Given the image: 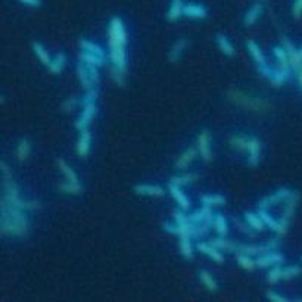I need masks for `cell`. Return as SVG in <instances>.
I'll return each mask as SVG.
<instances>
[{
  "label": "cell",
  "mask_w": 302,
  "mask_h": 302,
  "mask_svg": "<svg viewBox=\"0 0 302 302\" xmlns=\"http://www.w3.org/2000/svg\"><path fill=\"white\" fill-rule=\"evenodd\" d=\"M0 233L11 237H22L28 233L30 220L27 211L2 198L0 202Z\"/></svg>",
  "instance_id": "obj_1"
},
{
  "label": "cell",
  "mask_w": 302,
  "mask_h": 302,
  "mask_svg": "<svg viewBox=\"0 0 302 302\" xmlns=\"http://www.w3.org/2000/svg\"><path fill=\"white\" fill-rule=\"evenodd\" d=\"M108 34H109V59L112 62V67L125 72L127 69V50H125L127 30L120 16L111 18Z\"/></svg>",
  "instance_id": "obj_2"
},
{
  "label": "cell",
  "mask_w": 302,
  "mask_h": 302,
  "mask_svg": "<svg viewBox=\"0 0 302 302\" xmlns=\"http://www.w3.org/2000/svg\"><path fill=\"white\" fill-rule=\"evenodd\" d=\"M229 96H230V99L233 100L234 103H237V105H240V106H243V108H246V109L264 111L268 108V103H267L265 100L258 99V97L246 96V95L242 93V92H234V90H232V92L229 93Z\"/></svg>",
  "instance_id": "obj_3"
},
{
  "label": "cell",
  "mask_w": 302,
  "mask_h": 302,
  "mask_svg": "<svg viewBox=\"0 0 302 302\" xmlns=\"http://www.w3.org/2000/svg\"><path fill=\"white\" fill-rule=\"evenodd\" d=\"M214 215H215V214L212 212L211 206L204 205L202 208L196 209L192 214H189V221H192L195 224L201 226L206 233H208L209 229L214 226Z\"/></svg>",
  "instance_id": "obj_4"
},
{
  "label": "cell",
  "mask_w": 302,
  "mask_h": 302,
  "mask_svg": "<svg viewBox=\"0 0 302 302\" xmlns=\"http://www.w3.org/2000/svg\"><path fill=\"white\" fill-rule=\"evenodd\" d=\"M292 190L288 189V187H282V189H277L274 193L265 196L264 199H261L258 204H257V208L258 209H268L271 206L277 205L280 202H286V199H289L292 196Z\"/></svg>",
  "instance_id": "obj_5"
},
{
  "label": "cell",
  "mask_w": 302,
  "mask_h": 302,
  "mask_svg": "<svg viewBox=\"0 0 302 302\" xmlns=\"http://www.w3.org/2000/svg\"><path fill=\"white\" fill-rule=\"evenodd\" d=\"M97 111H99V108H97V102L84 105L81 112H80V115H78V118H77V121H75V128H77L78 131L87 130V128L90 127L92 121L96 118Z\"/></svg>",
  "instance_id": "obj_6"
},
{
  "label": "cell",
  "mask_w": 302,
  "mask_h": 302,
  "mask_svg": "<svg viewBox=\"0 0 302 302\" xmlns=\"http://www.w3.org/2000/svg\"><path fill=\"white\" fill-rule=\"evenodd\" d=\"M196 148H198V152L201 155V158L205 161V162H209L211 161V138H209V131L208 130H202L198 136V140H196Z\"/></svg>",
  "instance_id": "obj_7"
},
{
  "label": "cell",
  "mask_w": 302,
  "mask_h": 302,
  "mask_svg": "<svg viewBox=\"0 0 302 302\" xmlns=\"http://www.w3.org/2000/svg\"><path fill=\"white\" fill-rule=\"evenodd\" d=\"M282 46H283V47L286 49V52H288L290 67L295 69V71H298V69L302 67V56L301 53H299V49H296V47L293 46V43L289 40L288 37H282Z\"/></svg>",
  "instance_id": "obj_8"
},
{
  "label": "cell",
  "mask_w": 302,
  "mask_h": 302,
  "mask_svg": "<svg viewBox=\"0 0 302 302\" xmlns=\"http://www.w3.org/2000/svg\"><path fill=\"white\" fill-rule=\"evenodd\" d=\"M285 258L283 255L276 249V251H270V252H265L260 255L257 258V267L258 268H270L273 265H277V264H283Z\"/></svg>",
  "instance_id": "obj_9"
},
{
  "label": "cell",
  "mask_w": 302,
  "mask_h": 302,
  "mask_svg": "<svg viewBox=\"0 0 302 302\" xmlns=\"http://www.w3.org/2000/svg\"><path fill=\"white\" fill-rule=\"evenodd\" d=\"M183 15L190 19H205L206 15H208V9L202 3L189 2V3H184Z\"/></svg>",
  "instance_id": "obj_10"
},
{
  "label": "cell",
  "mask_w": 302,
  "mask_h": 302,
  "mask_svg": "<svg viewBox=\"0 0 302 302\" xmlns=\"http://www.w3.org/2000/svg\"><path fill=\"white\" fill-rule=\"evenodd\" d=\"M196 249H198L201 254L206 255L208 258H211L212 261H224V254H223V251H220L217 246H214L211 242H209V243H208V242H198V243H196Z\"/></svg>",
  "instance_id": "obj_11"
},
{
  "label": "cell",
  "mask_w": 302,
  "mask_h": 302,
  "mask_svg": "<svg viewBox=\"0 0 302 302\" xmlns=\"http://www.w3.org/2000/svg\"><path fill=\"white\" fill-rule=\"evenodd\" d=\"M258 212V215L261 217V220L264 221V224L267 226V227H270L274 233H277L279 236H283V234H286L288 232V229L280 223V221H277L273 217V215H270V212L267 211V209H258L257 211Z\"/></svg>",
  "instance_id": "obj_12"
},
{
  "label": "cell",
  "mask_w": 302,
  "mask_h": 302,
  "mask_svg": "<svg viewBox=\"0 0 302 302\" xmlns=\"http://www.w3.org/2000/svg\"><path fill=\"white\" fill-rule=\"evenodd\" d=\"M134 193L139 196H148V198H161L164 196L165 190L158 184H148V183H140L134 186Z\"/></svg>",
  "instance_id": "obj_13"
},
{
  "label": "cell",
  "mask_w": 302,
  "mask_h": 302,
  "mask_svg": "<svg viewBox=\"0 0 302 302\" xmlns=\"http://www.w3.org/2000/svg\"><path fill=\"white\" fill-rule=\"evenodd\" d=\"M298 201H299V193L293 192L292 196L286 199V205H285V209H283V215L280 218V223L288 229L289 221L292 218V215L295 214V209H296V205H298Z\"/></svg>",
  "instance_id": "obj_14"
},
{
  "label": "cell",
  "mask_w": 302,
  "mask_h": 302,
  "mask_svg": "<svg viewBox=\"0 0 302 302\" xmlns=\"http://www.w3.org/2000/svg\"><path fill=\"white\" fill-rule=\"evenodd\" d=\"M246 47H248V52L251 53L252 59H254V62L257 64V69L264 68V67H267V65H268V62H267L265 56H264V53H262L261 47L257 44V41L248 40Z\"/></svg>",
  "instance_id": "obj_15"
},
{
  "label": "cell",
  "mask_w": 302,
  "mask_h": 302,
  "mask_svg": "<svg viewBox=\"0 0 302 302\" xmlns=\"http://www.w3.org/2000/svg\"><path fill=\"white\" fill-rule=\"evenodd\" d=\"M260 156H261V142L257 138H251L248 146V165L255 167L260 164Z\"/></svg>",
  "instance_id": "obj_16"
},
{
  "label": "cell",
  "mask_w": 302,
  "mask_h": 302,
  "mask_svg": "<svg viewBox=\"0 0 302 302\" xmlns=\"http://www.w3.org/2000/svg\"><path fill=\"white\" fill-rule=\"evenodd\" d=\"M168 190H170V195L173 196V199L177 202V205H179L181 209L187 211V209L190 208V201H189L187 195L181 190V187H180V186L170 183V184H168Z\"/></svg>",
  "instance_id": "obj_17"
},
{
  "label": "cell",
  "mask_w": 302,
  "mask_h": 302,
  "mask_svg": "<svg viewBox=\"0 0 302 302\" xmlns=\"http://www.w3.org/2000/svg\"><path fill=\"white\" fill-rule=\"evenodd\" d=\"M77 77H78V81H80V84L83 86V89L89 90V89L96 87L97 83L92 78V75H90L89 69L86 67V64L81 62V61L77 64Z\"/></svg>",
  "instance_id": "obj_18"
},
{
  "label": "cell",
  "mask_w": 302,
  "mask_h": 302,
  "mask_svg": "<svg viewBox=\"0 0 302 302\" xmlns=\"http://www.w3.org/2000/svg\"><path fill=\"white\" fill-rule=\"evenodd\" d=\"M292 67L290 65H279L277 68H274L273 71V75H271V78H270V83L276 86V87H279V86H282L283 83H286L290 78V74H292Z\"/></svg>",
  "instance_id": "obj_19"
},
{
  "label": "cell",
  "mask_w": 302,
  "mask_h": 302,
  "mask_svg": "<svg viewBox=\"0 0 302 302\" xmlns=\"http://www.w3.org/2000/svg\"><path fill=\"white\" fill-rule=\"evenodd\" d=\"M90 148H92V133L87 128V130L80 131V138L77 142V152L80 156H87L90 152Z\"/></svg>",
  "instance_id": "obj_20"
},
{
  "label": "cell",
  "mask_w": 302,
  "mask_h": 302,
  "mask_svg": "<svg viewBox=\"0 0 302 302\" xmlns=\"http://www.w3.org/2000/svg\"><path fill=\"white\" fill-rule=\"evenodd\" d=\"M183 9H184V2L183 0H171L170 6H168V12H167V19L170 22L179 21L181 16H184Z\"/></svg>",
  "instance_id": "obj_21"
},
{
  "label": "cell",
  "mask_w": 302,
  "mask_h": 302,
  "mask_svg": "<svg viewBox=\"0 0 302 302\" xmlns=\"http://www.w3.org/2000/svg\"><path fill=\"white\" fill-rule=\"evenodd\" d=\"M198 153H199V152H198V148H189V149H186V151L180 155L179 159L176 161V168H177V170H184V168H187V167L195 161V158H196Z\"/></svg>",
  "instance_id": "obj_22"
},
{
  "label": "cell",
  "mask_w": 302,
  "mask_h": 302,
  "mask_svg": "<svg viewBox=\"0 0 302 302\" xmlns=\"http://www.w3.org/2000/svg\"><path fill=\"white\" fill-rule=\"evenodd\" d=\"M186 47H187V40H186V39H180V40L176 41V43L173 44V47L170 49V53H168L170 62L177 64L180 59H181L183 52L186 50Z\"/></svg>",
  "instance_id": "obj_23"
},
{
  "label": "cell",
  "mask_w": 302,
  "mask_h": 302,
  "mask_svg": "<svg viewBox=\"0 0 302 302\" xmlns=\"http://www.w3.org/2000/svg\"><path fill=\"white\" fill-rule=\"evenodd\" d=\"M261 14H262L261 3H255V5H252V6H251V8L246 11L245 16H243V24H245L246 27L254 25V24L260 19Z\"/></svg>",
  "instance_id": "obj_24"
},
{
  "label": "cell",
  "mask_w": 302,
  "mask_h": 302,
  "mask_svg": "<svg viewBox=\"0 0 302 302\" xmlns=\"http://www.w3.org/2000/svg\"><path fill=\"white\" fill-rule=\"evenodd\" d=\"M211 243H212L214 246L218 248L223 252H234V254L239 252V246H240V245H237L236 242H232V240H229V239H224V236H220V237H217V239H212Z\"/></svg>",
  "instance_id": "obj_25"
},
{
  "label": "cell",
  "mask_w": 302,
  "mask_h": 302,
  "mask_svg": "<svg viewBox=\"0 0 302 302\" xmlns=\"http://www.w3.org/2000/svg\"><path fill=\"white\" fill-rule=\"evenodd\" d=\"M31 47H33V52H34L36 56L39 58V61H40L41 64H43L44 67L49 68L50 62H52V56L47 52V49H46L41 43H39V41H33Z\"/></svg>",
  "instance_id": "obj_26"
},
{
  "label": "cell",
  "mask_w": 302,
  "mask_h": 302,
  "mask_svg": "<svg viewBox=\"0 0 302 302\" xmlns=\"http://www.w3.org/2000/svg\"><path fill=\"white\" fill-rule=\"evenodd\" d=\"M227 202V199L220 195V193H208V195H204L201 196V204L206 206H220L224 205Z\"/></svg>",
  "instance_id": "obj_27"
},
{
  "label": "cell",
  "mask_w": 302,
  "mask_h": 302,
  "mask_svg": "<svg viewBox=\"0 0 302 302\" xmlns=\"http://www.w3.org/2000/svg\"><path fill=\"white\" fill-rule=\"evenodd\" d=\"M80 47H81V50L92 52V53H95V55L102 56V58H105V59H106V52H105V49H103L102 46H99V44L95 43L93 40L81 39V40H80Z\"/></svg>",
  "instance_id": "obj_28"
},
{
  "label": "cell",
  "mask_w": 302,
  "mask_h": 302,
  "mask_svg": "<svg viewBox=\"0 0 302 302\" xmlns=\"http://www.w3.org/2000/svg\"><path fill=\"white\" fill-rule=\"evenodd\" d=\"M65 65H67V55L64 52H59L52 58V62L49 65V71L52 74H61L65 68Z\"/></svg>",
  "instance_id": "obj_29"
},
{
  "label": "cell",
  "mask_w": 302,
  "mask_h": 302,
  "mask_svg": "<svg viewBox=\"0 0 302 302\" xmlns=\"http://www.w3.org/2000/svg\"><path fill=\"white\" fill-rule=\"evenodd\" d=\"M78 59L83 61V62H86V64H90V65H96V67H103L105 65V58H102V56L95 55V53H92V52H87V50H81L80 53H78Z\"/></svg>",
  "instance_id": "obj_30"
},
{
  "label": "cell",
  "mask_w": 302,
  "mask_h": 302,
  "mask_svg": "<svg viewBox=\"0 0 302 302\" xmlns=\"http://www.w3.org/2000/svg\"><path fill=\"white\" fill-rule=\"evenodd\" d=\"M56 164H58V167H59V170L62 171V174L65 176V180L72 181V183H80V179H78L77 173L74 171V168H72V167H69V165L65 162V159L59 158V159L56 161Z\"/></svg>",
  "instance_id": "obj_31"
},
{
  "label": "cell",
  "mask_w": 302,
  "mask_h": 302,
  "mask_svg": "<svg viewBox=\"0 0 302 302\" xmlns=\"http://www.w3.org/2000/svg\"><path fill=\"white\" fill-rule=\"evenodd\" d=\"M215 41H217V44H218V49H220L224 55L226 56H233L234 55L233 44H232V41L229 40V37H227V36H224V34H221L220 33V34H217Z\"/></svg>",
  "instance_id": "obj_32"
},
{
  "label": "cell",
  "mask_w": 302,
  "mask_h": 302,
  "mask_svg": "<svg viewBox=\"0 0 302 302\" xmlns=\"http://www.w3.org/2000/svg\"><path fill=\"white\" fill-rule=\"evenodd\" d=\"M245 221H246L248 226H249L251 229H254L255 232H262L264 227H265L264 221H262L261 217L258 215V212H246V214H245Z\"/></svg>",
  "instance_id": "obj_33"
},
{
  "label": "cell",
  "mask_w": 302,
  "mask_h": 302,
  "mask_svg": "<svg viewBox=\"0 0 302 302\" xmlns=\"http://www.w3.org/2000/svg\"><path fill=\"white\" fill-rule=\"evenodd\" d=\"M236 260H237V264L246 271H254L257 268V260H252V257L248 254H243V252L236 254Z\"/></svg>",
  "instance_id": "obj_34"
},
{
  "label": "cell",
  "mask_w": 302,
  "mask_h": 302,
  "mask_svg": "<svg viewBox=\"0 0 302 302\" xmlns=\"http://www.w3.org/2000/svg\"><path fill=\"white\" fill-rule=\"evenodd\" d=\"M214 229L218 233V236H227L229 233V223L223 214H215L214 215Z\"/></svg>",
  "instance_id": "obj_35"
},
{
  "label": "cell",
  "mask_w": 302,
  "mask_h": 302,
  "mask_svg": "<svg viewBox=\"0 0 302 302\" xmlns=\"http://www.w3.org/2000/svg\"><path fill=\"white\" fill-rule=\"evenodd\" d=\"M31 153V143L28 139H21L16 148V156L19 161H27L28 156Z\"/></svg>",
  "instance_id": "obj_36"
},
{
  "label": "cell",
  "mask_w": 302,
  "mask_h": 302,
  "mask_svg": "<svg viewBox=\"0 0 302 302\" xmlns=\"http://www.w3.org/2000/svg\"><path fill=\"white\" fill-rule=\"evenodd\" d=\"M179 246H180V252H181V255L186 258V260H192L193 258V243H192V239L190 237H180V242H179Z\"/></svg>",
  "instance_id": "obj_37"
},
{
  "label": "cell",
  "mask_w": 302,
  "mask_h": 302,
  "mask_svg": "<svg viewBox=\"0 0 302 302\" xmlns=\"http://www.w3.org/2000/svg\"><path fill=\"white\" fill-rule=\"evenodd\" d=\"M199 279H201V282L205 285V288L208 289V290H211V292H217V290H218V285H217L215 279L212 277L211 273H208L206 270L199 271Z\"/></svg>",
  "instance_id": "obj_38"
},
{
  "label": "cell",
  "mask_w": 302,
  "mask_h": 302,
  "mask_svg": "<svg viewBox=\"0 0 302 302\" xmlns=\"http://www.w3.org/2000/svg\"><path fill=\"white\" fill-rule=\"evenodd\" d=\"M59 190L64 193H68V195H78L83 190L81 183H72V181H62L59 184Z\"/></svg>",
  "instance_id": "obj_39"
},
{
  "label": "cell",
  "mask_w": 302,
  "mask_h": 302,
  "mask_svg": "<svg viewBox=\"0 0 302 302\" xmlns=\"http://www.w3.org/2000/svg\"><path fill=\"white\" fill-rule=\"evenodd\" d=\"M282 271H283L282 264H277V265L270 267V271H268V274H267V282H268L270 285H276L279 280H282Z\"/></svg>",
  "instance_id": "obj_40"
},
{
  "label": "cell",
  "mask_w": 302,
  "mask_h": 302,
  "mask_svg": "<svg viewBox=\"0 0 302 302\" xmlns=\"http://www.w3.org/2000/svg\"><path fill=\"white\" fill-rule=\"evenodd\" d=\"M249 139L248 136H233L230 139V145L236 148L237 151L248 152V146H249Z\"/></svg>",
  "instance_id": "obj_41"
},
{
  "label": "cell",
  "mask_w": 302,
  "mask_h": 302,
  "mask_svg": "<svg viewBox=\"0 0 302 302\" xmlns=\"http://www.w3.org/2000/svg\"><path fill=\"white\" fill-rule=\"evenodd\" d=\"M302 273L301 265H288V267H283V271H282V279L283 280H290V279H295Z\"/></svg>",
  "instance_id": "obj_42"
},
{
  "label": "cell",
  "mask_w": 302,
  "mask_h": 302,
  "mask_svg": "<svg viewBox=\"0 0 302 302\" xmlns=\"http://www.w3.org/2000/svg\"><path fill=\"white\" fill-rule=\"evenodd\" d=\"M273 53H274L279 65H290V64H289L288 52H286V49H285L283 46H274V47H273Z\"/></svg>",
  "instance_id": "obj_43"
},
{
  "label": "cell",
  "mask_w": 302,
  "mask_h": 302,
  "mask_svg": "<svg viewBox=\"0 0 302 302\" xmlns=\"http://www.w3.org/2000/svg\"><path fill=\"white\" fill-rule=\"evenodd\" d=\"M195 180H196V176H195V174H181V176H174V177H171L170 183L177 184L180 187H183V186H186V184H192Z\"/></svg>",
  "instance_id": "obj_44"
},
{
  "label": "cell",
  "mask_w": 302,
  "mask_h": 302,
  "mask_svg": "<svg viewBox=\"0 0 302 302\" xmlns=\"http://www.w3.org/2000/svg\"><path fill=\"white\" fill-rule=\"evenodd\" d=\"M97 97H99V92H97L96 87L86 90L84 96L81 97V106L89 105V103H95V102H97Z\"/></svg>",
  "instance_id": "obj_45"
},
{
  "label": "cell",
  "mask_w": 302,
  "mask_h": 302,
  "mask_svg": "<svg viewBox=\"0 0 302 302\" xmlns=\"http://www.w3.org/2000/svg\"><path fill=\"white\" fill-rule=\"evenodd\" d=\"M81 105V99L78 97H68L62 102V109L65 112H69V111H74L77 106Z\"/></svg>",
  "instance_id": "obj_46"
},
{
  "label": "cell",
  "mask_w": 302,
  "mask_h": 302,
  "mask_svg": "<svg viewBox=\"0 0 302 302\" xmlns=\"http://www.w3.org/2000/svg\"><path fill=\"white\" fill-rule=\"evenodd\" d=\"M111 74H112L114 81L117 83L118 86H124V74H125V72L120 71V69H117L115 67H112V68H111Z\"/></svg>",
  "instance_id": "obj_47"
},
{
  "label": "cell",
  "mask_w": 302,
  "mask_h": 302,
  "mask_svg": "<svg viewBox=\"0 0 302 302\" xmlns=\"http://www.w3.org/2000/svg\"><path fill=\"white\" fill-rule=\"evenodd\" d=\"M267 299H270V301H274V302H288L289 301L286 296H283V295L277 293V292H274V290H268V292H267Z\"/></svg>",
  "instance_id": "obj_48"
},
{
  "label": "cell",
  "mask_w": 302,
  "mask_h": 302,
  "mask_svg": "<svg viewBox=\"0 0 302 302\" xmlns=\"http://www.w3.org/2000/svg\"><path fill=\"white\" fill-rule=\"evenodd\" d=\"M162 229H164V232H167V233L179 236V226H177L176 221H173V223H165L164 226H162Z\"/></svg>",
  "instance_id": "obj_49"
},
{
  "label": "cell",
  "mask_w": 302,
  "mask_h": 302,
  "mask_svg": "<svg viewBox=\"0 0 302 302\" xmlns=\"http://www.w3.org/2000/svg\"><path fill=\"white\" fill-rule=\"evenodd\" d=\"M292 15L296 18V19H301L302 16V0H295L293 2V6H292Z\"/></svg>",
  "instance_id": "obj_50"
},
{
  "label": "cell",
  "mask_w": 302,
  "mask_h": 302,
  "mask_svg": "<svg viewBox=\"0 0 302 302\" xmlns=\"http://www.w3.org/2000/svg\"><path fill=\"white\" fill-rule=\"evenodd\" d=\"M0 168H2V174H3V180L5 179H12V173H11V168L8 167V164L5 161L0 162Z\"/></svg>",
  "instance_id": "obj_51"
},
{
  "label": "cell",
  "mask_w": 302,
  "mask_h": 302,
  "mask_svg": "<svg viewBox=\"0 0 302 302\" xmlns=\"http://www.w3.org/2000/svg\"><path fill=\"white\" fill-rule=\"evenodd\" d=\"M22 5H27V6H31V8H40L41 6V0H19Z\"/></svg>",
  "instance_id": "obj_52"
},
{
  "label": "cell",
  "mask_w": 302,
  "mask_h": 302,
  "mask_svg": "<svg viewBox=\"0 0 302 302\" xmlns=\"http://www.w3.org/2000/svg\"><path fill=\"white\" fill-rule=\"evenodd\" d=\"M296 72H298V81H299V86H301V90H302V67L298 69Z\"/></svg>",
  "instance_id": "obj_53"
},
{
  "label": "cell",
  "mask_w": 302,
  "mask_h": 302,
  "mask_svg": "<svg viewBox=\"0 0 302 302\" xmlns=\"http://www.w3.org/2000/svg\"><path fill=\"white\" fill-rule=\"evenodd\" d=\"M299 53H301V56H302V47H301V49H299Z\"/></svg>",
  "instance_id": "obj_54"
},
{
  "label": "cell",
  "mask_w": 302,
  "mask_h": 302,
  "mask_svg": "<svg viewBox=\"0 0 302 302\" xmlns=\"http://www.w3.org/2000/svg\"><path fill=\"white\" fill-rule=\"evenodd\" d=\"M301 261H302V257H301Z\"/></svg>",
  "instance_id": "obj_55"
}]
</instances>
